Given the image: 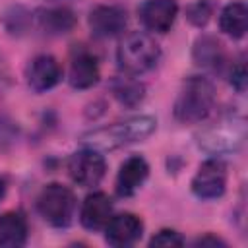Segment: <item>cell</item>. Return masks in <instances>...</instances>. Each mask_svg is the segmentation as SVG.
Returning <instances> with one entry per match:
<instances>
[{"mask_svg":"<svg viewBox=\"0 0 248 248\" xmlns=\"http://www.w3.org/2000/svg\"><path fill=\"white\" fill-rule=\"evenodd\" d=\"M155 128H157V120L149 114H141L85 132L81 136V143L97 151H112L149 138L155 132Z\"/></svg>","mask_w":248,"mask_h":248,"instance_id":"1","label":"cell"},{"mask_svg":"<svg viewBox=\"0 0 248 248\" xmlns=\"http://www.w3.org/2000/svg\"><path fill=\"white\" fill-rule=\"evenodd\" d=\"M215 108V87L203 76H190L182 81V87L174 101V118L184 124H196L205 120Z\"/></svg>","mask_w":248,"mask_h":248,"instance_id":"2","label":"cell"},{"mask_svg":"<svg viewBox=\"0 0 248 248\" xmlns=\"http://www.w3.org/2000/svg\"><path fill=\"white\" fill-rule=\"evenodd\" d=\"M159 58H161V46L151 35L141 31L128 33L116 48L118 66L122 72L130 76H140L153 70Z\"/></svg>","mask_w":248,"mask_h":248,"instance_id":"3","label":"cell"},{"mask_svg":"<svg viewBox=\"0 0 248 248\" xmlns=\"http://www.w3.org/2000/svg\"><path fill=\"white\" fill-rule=\"evenodd\" d=\"M246 138V122L242 116H223L217 122L209 124L207 128H203L198 136V147L213 153V155H221V153H232L236 151Z\"/></svg>","mask_w":248,"mask_h":248,"instance_id":"4","label":"cell"},{"mask_svg":"<svg viewBox=\"0 0 248 248\" xmlns=\"http://www.w3.org/2000/svg\"><path fill=\"white\" fill-rule=\"evenodd\" d=\"M37 211L50 227H68L76 213V196L58 182L46 184L37 196Z\"/></svg>","mask_w":248,"mask_h":248,"instance_id":"5","label":"cell"},{"mask_svg":"<svg viewBox=\"0 0 248 248\" xmlns=\"http://www.w3.org/2000/svg\"><path fill=\"white\" fill-rule=\"evenodd\" d=\"M107 172V161L101 155V151L85 147L81 151H76L68 159V174L70 178L83 186V188H93L97 186Z\"/></svg>","mask_w":248,"mask_h":248,"instance_id":"6","label":"cell"},{"mask_svg":"<svg viewBox=\"0 0 248 248\" xmlns=\"http://www.w3.org/2000/svg\"><path fill=\"white\" fill-rule=\"evenodd\" d=\"M227 190V165L221 159H207L192 178V192L200 200H217Z\"/></svg>","mask_w":248,"mask_h":248,"instance_id":"7","label":"cell"},{"mask_svg":"<svg viewBox=\"0 0 248 248\" xmlns=\"http://www.w3.org/2000/svg\"><path fill=\"white\" fill-rule=\"evenodd\" d=\"M87 23H89V29H91V33L95 37H99V39H110V37L120 35L126 29V25H128V14L120 6L103 4V6H97V8H93L89 12Z\"/></svg>","mask_w":248,"mask_h":248,"instance_id":"8","label":"cell"},{"mask_svg":"<svg viewBox=\"0 0 248 248\" xmlns=\"http://www.w3.org/2000/svg\"><path fill=\"white\" fill-rule=\"evenodd\" d=\"M25 78H27V85L33 91L43 93L58 85V81L62 79V68L54 56L39 54L29 62L25 70Z\"/></svg>","mask_w":248,"mask_h":248,"instance_id":"9","label":"cell"},{"mask_svg":"<svg viewBox=\"0 0 248 248\" xmlns=\"http://www.w3.org/2000/svg\"><path fill=\"white\" fill-rule=\"evenodd\" d=\"M178 14V6L174 0H145L138 8L140 21L145 29L155 33H167Z\"/></svg>","mask_w":248,"mask_h":248,"instance_id":"10","label":"cell"},{"mask_svg":"<svg viewBox=\"0 0 248 248\" xmlns=\"http://www.w3.org/2000/svg\"><path fill=\"white\" fill-rule=\"evenodd\" d=\"M143 234V223L134 213H118L105 225V240L110 246H130Z\"/></svg>","mask_w":248,"mask_h":248,"instance_id":"11","label":"cell"},{"mask_svg":"<svg viewBox=\"0 0 248 248\" xmlns=\"http://www.w3.org/2000/svg\"><path fill=\"white\" fill-rule=\"evenodd\" d=\"M147 176H149V165H147V161L143 157H140V155L128 157L120 165V170L116 174V182H114L116 194L120 198L134 196L141 188V184L147 180Z\"/></svg>","mask_w":248,"mask_h":248,"instance_id":"12","label":"cell"},{"mask_svg":"<svg viewBox=\"0 0 248 248\" xmlns=\"http://www.w3.org/2000/svg\"><path fill=\"white\" fill-rule=\"evenodd\" d=\"M110 217H112V202L105 192H93L83 200L79 221L85 229L89 231L105 229Z\"/></svg>","mask_w":248,"mask_h":248,"instance_id":"13","label":"cell"},{"mask_svg":"<svg viewBox=\"0 0 248 248\" xmlns=\"http://www.w3.org/2000/svg\"><path fill=\"white\" fill-rule=\"evenodd\" d=\"M101 78L97 56L85 48L78 50L70 62V85L76 89H89Z\"/></svg>","mask_w":248,"mask_h":248,"instance_id":"14","label":"cell"},{"mask_svg":"<svg viewBox=\"0 0 248 248\" xmlns=\"http://www.w3.org/2000/svg\"><path fill=\"white\" fill-rule=\"evenodd\" d=\"M192 56L200 68H205L209 72H221L227 64V52L221 41H217L211 35H202L196 39Z\"/></svg>","mask_w":248,"mask_h":248,"instance_id":"15","label":"cell"},{"mask_svg":"<svg viewBox=\"0 0 248 248\" xmlns=\"http://www.w3.org/2000/svg\"><path fill=\"white\" fill-rule=\"evenodd\" d=\"M27 219L19 211H6L0 215V246L19 248L27 242Z\"/></svg>","mask_w":248,"mask_h":248,"instance_id":"16","label":"cell"},{"mask_svg":"<svg viewBox=\"0 0 248 248\" xmlns=\"http://www.w3.org/2000/svg\"><path fill=\"white\" fill-rule=\"evenodd\" d=\"M219 27L232 39H242L248 29V8L244 2H231L219 16Z\"/></svg>","mask_w":248,"mask_h":248,"instance_id":"17","label":"cell"},{"mask_svg":"<svg viewBox=\"0 0 248 248\" xmlns=\"http://www.w3.org/2000/svg\"><path fill=\"white\" fill-rule=\"evenodd\" d=\"M37 23L48 35H64L76 25V17L68 8H48L37 12Z\"/></svg>","mask_w":248,"mask_h":248,"instance_id":"18","label":"cell"},{"mask_svg":"<svg viewBox=\"0 0 248 248\" xmlns=\"http://www.w3.org/2000/svg\"><path fill=\"white\" fill-rule=\"evenodd\" d=\"M110 91H112L114 99H116L120 105L128 107V108L138 107V105L145 99V85L140 83L138 79H134L130 74L112 79Z\"/></svg>","mask_w":248,"mask_h":248,"instance_id":"19","label":"cell"},{"mask_svg":"<svg viewBox=\"0 0 248 248\" xmlns=\"http://www.w3.org/2000/svg\"><path fill=\"white\" fill-rule=\"evenodd\" d=\"M209 16H211V6L205 0H198V2L190 4L188 10H186V17L190 19V23H194L198 27L205 25L207 19H209Z\"/></svg>","mask_w":248,"mask_h":248,"instance_id":"20","label":"cell"},{"mask_svg":"<svg viewBox=\"0 0 248 248\" xmlns=\"http://www.w3.org/2000/svg\"><path fill=\"white\" fill-rule=\"evenodd\" d=\"M149 246H167V248H176V246H184V238L180 236V232L172 231V229H161L157 234L151 236Z\"/></svg>","mask_w":248,"mask_h":248,"instance_id":"21","label":"cell"},{"mask_svg":"<svg viewBox=\"0 0 248 248\" xmlns=\"http://www.w3.org/2000/svg\"><path fill=\"white\" fill-rule=\"evenodd\" d=\"M229 76H231V78H229L231 85H232L238 93H244V89H246V66H244V60H238L236 64H232Z\"/></svg>","mask_w":248,"mask_h":248,"instance_id":"22","label":"cell"},{"mask_svg":"<svg viewBox=\"0 0 248 248\" xmlns=\"http://www.w3.org/2000/svg\"><path fill=\"white\" fill-rule=\"evenodd\" d=\"M194 244H196V246H225V242H223L221 238L213 236V234L200 236V238H196V240H194Z\"/></svg>","mask_w":248,"mask_h":248,"instance_id":"23","label":"cell"},{"mask_svg":"<svg viewBox=\"0 0 248 248\" xmlns=\"http://www.w3.org/2000/svg\"><path fill=\"white\" fill-rule=\"evenodd\" d=\"M4 194H6V180H4L2 176H0V202H2Z\"/></svg>","mask_w":248,"mask_h":248,"instance_id":"24","label":"cell"}]
</instances>
